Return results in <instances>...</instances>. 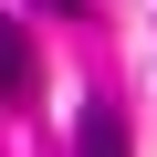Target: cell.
Instances as JSON below:
<instances>
[{"instance_id":"6da1fadb","label":"cell","mask_w":157,"mask_h":157,"mask_svg":"<svg viewBox=\"0 0 157 157\" xmlns=\"http://www.w3.org/2000/svg\"><path fill=\"white\" fill-rule=\"evenodd\" d=\"M32 84H42V63H32V32L0 11V105H32Z\"/></svg>"},{"instance_id":"7a4b0ae2","label":"cell","mask_w":157,"mask_h":157,"mask_svg":"<svg viewBox=\"0 0 157 157\" xmlns=\"http://www.w3.org/2000/svg\"><path fill=\"white\" fill-rule=\"evenodd\" d=\"M73 157H126V115H115V105H84V126H73Z\"/></svg>"},{"instance_id":"3957f363","label":"cell","mask_w":157,"mask_h":157,"mask_svg":"<svg viewBox=\"0 0 157 157\" xmlns=\"http://www.w3.org/2000/svg\"><path fill=\"white\" fill-rule=\"evenodd\" d=\"M52 11H84V0H52Z\"/></svg>"}]
</instances>
